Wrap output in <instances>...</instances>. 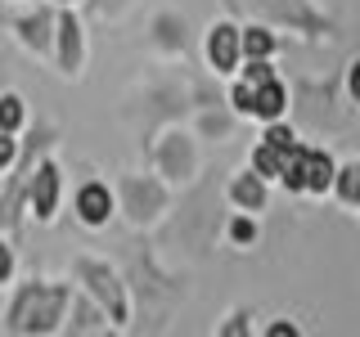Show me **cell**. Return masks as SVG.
Instances as JSON below:
<instances>
[{"instance_id":"cell-1","label":"cell","mask_w":360,"mask_h":337,"mask_svg":"<svg viewBox=\"0 0 360 337\" xmlns=\"http://www.w3.org/2000/svg\"><path fill=\"white\" fill-rule=\"evenodd\" d=\"M77 284L63 279H45V275H27L22 284L9 288V306L0 329L18 333V337H50L68 329V310H72Z\"/></svg>"},{"instance_id":"cell-2","label":"cell","mask_w":360,"mask_h":337,"mask_svg":"<svg viewBox=\"0 0 360 337\" xmlns=\"http://www.w3.org/2000/svg\"><path fill=\"white\" fill-rule=\"evenodd\" d=\"M72 284L90 292V297L99 301V306L108 310V319L117 324V333H127L131 329V319H135V306H131V284L122 279V270L117 265H108L104 256H72Z\"/></svg>"},{"instance_id":"cell-3","label":"cell","mask_w":360,"mask_h":337,"mask_svg":"<svg viewBox=\"0 0 360 337\" xmlns=\"http://www.w3.org/2000/svg\"><path fill=\"white\" fill-rule=\"evenodd\" d=\"M172 180H162L158 171L149 176H135V171H122L117 176V207H122V216H127L131 230H153L158 220L172 211Z\"/></svg>"},{"instance_id":"cell-4","label":"cell","mask_w":360,"mask_h":337,"mask_svg":"<svg viewBox=\"0 0 360 337\" xmlns=\"http://www.w3.org/2000/svg\"><path fill=\"white\" fill-rule=\"evenodd\" d=\"M149 162H153V171L162 176V180H172V185H189V180L198 176V166H202V157H198V131L172 126L162 140H153Z\"/></svg>"},{"instance_id":"cell-5","label":"cell","mask_w":360,"mask_h":337,"mask_svg":"<svg viewBox=\"0 0 360 337\" xmlns=\"http://www.w3.org/2000/svg\"><path fill=\"white\" fill-rule=\"evenodd\" d=\"M202 59L217 77H239L243 67V22L234 18H217L202 32Z\"/></svg>"},{"instance_id":"cell-6","label":"cell","mask_w":360,"mask_h":337,"mask_svg":"<svg viewBox=\"0 0 360 337\" xmlns=\"http://www.w3.org/2000/svg\"><path fill=\"white\" fill-rule=\"evenodd\" d=\"M59 207H63V166L45 153L37 162V171H32V185H27V211L37 225H54Z\"/></svg>"},{"instance_id":"cell-7","label":"cell","mask_w":360,"mask_h":337,"mask_svg":"<svg viewBox=\"0 0 360 337\" xmlns=\"http://www.w3.org/2000/svg\"><path fill=\"white\" fill-rule=\"evenodd\" d=\"M14 37L27 54H37V59H54V41H59V5H37L27 9V14H18L14 22Z\"/></svg>"},{"instance_id":"cell-8","label":"cell","mask_w":360,"mask_h":337,"mask_svg":"<svg viewBox=\"0 0 360 337\" xmlns=\"http://www.w3.org/2000/svg\"><path fill=\"white\" fill-rule=\"evenodd\" d=\"M262 14H266V22H275V27L307 32L311 41H320V32L333 37V18L320 14L311 0H262Z\"/></svg>"},{"instance_id":"cell-9","label":"cell","mask_w":360,"mask_h":337,"mask_svg":"<svg viewBox=\"0 0 360 337\" xmlns=\"http://www.w3.org/2000/svg\"><path fill=\"white\" fill-rule=\"evenodd\" d=\"M117 185H108V180H86V185H77L72 194V216L82 230H108V220L117 216Z\"/></svg>"},{"instance_id":"cell-10","label":"cell","mask_w":360,"mask_h":337,"mask_svg":"<svg viewBox=\"0 0 360 337\" xmlns=\"http://www.w3.org/2000/svg\"><path fill=\"white\" fill-rule=\"evenodd\" d=\"M68 81H77L86 67V22L77 18V5H59V41H54V59H50Z\"/></svg>"},{"instance_id":"cell-11","label":"cell","mask_w":360,"mask_h":337,"mask_svg":"<svg viewBox=\"0 0 360 337\" xmlns=\"http://www.w3.org/2000/svg\"><path fill=\"white\" fill-rule=\"evenodd\" d=\"M189 22L176 14V9H158V14L149 18V45L162 59H180L185 54V45H189Z\"/></svg>"},{"instance_id":"cell-12","label":"cell","mask_w":360,"mask_h":337,"mask_svg":"<svg viewBox=\"0 0 360 337\" xmlns=\"http://www.w3.org/2000/svg\"><path fill=\"white\" fill-rule=\"evenodd\" d=\"M225 202L239 211H266L270 207V180L257 176L252 166H243V171L230 176V185H225Z\"/></svg>"},{"instance_id":"cell-13","label":"cell","mask_w":360,"mask_h":337,"mask_svg":"<svg viewBox=\"0 0 360 337\" xmlns=\"http://www.w3.org/2000/svg\"><path fill=\"white\" fill-rule=\"evenodd\" d=\"M117 333V324L108 319V310L99 306L90 292H82L77 288V297H72V310H68V329L63 333H72V337H82V333Z\"/></svg>"},{"instance_id":"cell-14","label":"cell","mask_w":360,"mask_h":337,"mask_svg":"<svg viewBox=\"0 0 360 337\" xmlns=\"http://www.w3.org/2000/svg\"><path fill=\"white\" fill-rule=\"evenodd\" d=\"M338 157L324 144H307V198H333Z\"/></svg>"},{"instance_id":"cell-15","label":"cell","mask_w":360,"mask_h":337,"mask_svg":"<svg viewBox=\"0 0 360 337\" xmlns=\"http://www.w3.org/2000/svg\"><path fill=\"white\" fill-rule=\"evenodd\" d=\"M221 234H225V243H230L234 252H252V247L262 243V211H239L234 207L230 216H225Z\"/></svg>"},{"instance_id":"cell-16","label":"cell","mask_w":360,"mask_h":337,"mask_svg":"<svg viewBox=\"0 0 360 337\" xmlns=\"http://www.w3.org/2000/svg\"><path fill=\"white\" fill-rule=\"evenodd\" d=\"M288 104H292V95H288V86H284V77H270V81L257 86V108H252V121H279V117H288Z\"/></svg>"},{"instance_id":"cell-17","label":"cell","mask_w":360,"mask_h":337,"mask_svg":"<svg viewBox=\"0 0 360 337\" xmlns=\"http://www.w3.org/2000/svg\"><path fill=\"white\" fill-rule=\"evenodd\" d=\"M279 45L284 41L275 22H243V59H275Z\"/></svg>"},{"instance_id":"cell-18","label":"cell","mask_w":360,"mask_h":337,"mask_svg":"<svg viewBox=\"0 0 360 337\" xmlns=\"http://www.w3.org/2000/svg\"><path fill=\"white\" fill-rule=\"evenodd\" d=\"M333 198L342 202L347 211H360V157H342V162H338Z\"/></svg>"},{"instance_id":"cell-19","label":"cell","mask_w":360,"mask_h":337,"mask_svg":"<svg viewBox=\"0 0 360 337\" xmlns=\"http://www.w3.org/2000/svg\"><path fill=\"white\" fill-rule=\"evenodd\" d=\"M279 189L292 198H307V140L292 144L284 157V176H279Z\"/></svg>"},{"instance_id":"cell-20","label":"cell","mask_w":360,"mask_h":337,"mask_svg":"<svg viewBox=\"0 0 360 337\" xmlns=\"http://www.w3.org/2000/svg\"><path fill=\"white\" fill-rule=\"evenodd\" d=\"M32 126V112H27V99L18 90H0V131H14L22 135Z\"/></svg>"},{"instance_id":"cell-21","label":"cell","mask_w":360,"mask_h":337,"mask_svg":"<svg viewBox=\"0 0 360 337\" xmlns=\"http://www.w3.org/2000/svg\"><path fill=\"white\" fill-rule=\"evenodd\" d=\"M284 149H275V144H266V140H257L252 144V157H248V166H252L257 176H266L270 185H279V176H284Z\"/></svg>"},{"instance_id":"cell-22","label":"cell","mask_w":360,"mask_h":337,"mask_svg":"<svg viewBox=\"0 0 360 337\" xmlns=\"http://www.w3.org/2000/svg\"><path fill=\"white\" fill-rule=\"evenodd\" d=\"M234 121H239V112H234V108H207V104H198L194 131H198V135H217V140H230Z\"/></svg>"},{"instance_id":"cell-23","label":"cell","mask_w":360,"mask_h":337,"mask_svg":"<svg viewBox=\"0 0 360 337\" xmlns=\"http://www.w3.org/2000/svg\"><path fill=\"white\" fill-rule=\"evenodd\" d=\"M252 319H257L252 306H234V310L217 324V337H252V329H257Z\"/></svg>"},{"instance_id":"cell-24","label":"cell","mask_w":360,"mask_h":337,"mask_svg":"<svg viewBox=\"0 0 360 337\" xmlns=\"http://www.w3.org/2000/svg\"><path fill=\"white\" fill-rule=\"evenodd\" d=\"M225 104L239 112L243 121H252V108H257V86H252V81H243V77H234V81H230V95H225Z\"/></svg>"},{"instance_id":"cell-25","label":"cell","mask_w":360,"mask_h":337,"mask_svg":"<svg viewBox=\"0 0 360 337\" xmlns=\"http://www.w3.org/2000/svg\"><path fill=\"white\" fill-rule=\"evenodd\" d=\"M18 284V247L14 234H0V292H9Z\"/></svg>"},{"instance_id":"cell-26","label":"cell","mask_w":360,"mask_h":337,"mask_svg":"<svg viewBox=\"0 0 360 337\" xmlns=\"http://www.w3.org/2000/svg\"><path fill=\"white\" fill-rule=\"evenodd\" d=\"M262 140L266 144H275V149H292V144H302V135H297V126H292V121L288 117H279V121H266V126H262Z\"/></svg>"},{"instance_id":"cell-27","label":"cell","mask_w":360,"mask_h":337,"mask_svg":"<svg viewBox=\"0 0 360 337\" xmlns=\"http://www.w3.org/2000/svg\"><path fill=\"white\" fill-rule=\"evenodd\" d=\"M22 157V135L14 131H0V176L5 171H14V162Z\"/></svg>"},{"instance_id":"cell-28","label":"cell","mask_w":360,"mask_h":337,"mask_svg":"<svg viewBox=\"0 0 360 337\" xmlns=\"http://www.w3.org/2000/svg\"><path fill=\"white\" fill-rule=\"evenodd\" d=\"M239 77L252 81V86H262V81H270V77H279V72H275V59H243Z\"/></svg>"},{"instance_id":"cell-29","label":"cell","mask_w":360,"mask_h":337,"mask_svg":"<svg viewBox=\"0 0 360 337\" xmlns=\"http://www.w3.org/2000/svg\"><path fill=\"white\" fill-rule=\"evenodd\" d=\"M342 90H347V99L360 108V59H352L342 67Z\"/></svg>"},{"instance_id":"cell-30","label":"cell","mask_w":360,"mask_h":337,"mask_svg":"<svg viewBox=\"0 0 360 337\" xmlns=\"http://www.w3.org/2000/svg\"><path fill=\"white\" fill-rule=\"evenodd\" d=\"M262 333H266V337H297V333H302V324H292V319H275V324H266Z\"/></svg>"},{"instance_id":"cell-31","label":"cell","mask_w":360,"mask_h":337,"mask_svg":"<svg viewBox=\"0 0 360 337\" xmlns=\"http://www.w3.org/2000/svg\"><path fill=\"white\" fill-rule=\"evenodd\" d=\"M54 5H82V0H54Z\"/></svg>"}]
</instances>
